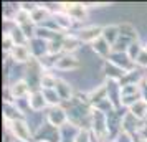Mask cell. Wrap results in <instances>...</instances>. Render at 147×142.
Returning <instances> with one entry per match:
<instances>
[{"instance_id": "cell-1", "label": "cell", "mask_w": 147, "mask_h": 142, "mask_svg": "<svg viewBox=\"0 0 147 142\" xmlns=\"http://www.w3.org/2000/svg\"><path fill=\"white\" fill-rule=\"evenodd\" d=\"M12 131H13L15 137L22 142H28L30 141V129L23 121H12Z\"/></svg>"}, {"instance_id": "cell-2", "label": "cell", "mask_w": 147, "mask_h": 142, "mask_svg": "<svg viewBox=\"0 0 147 142\" xmlns=\"http://www.w3.org/2000/svg\"><path fill=\"white\" fill-rule=\"evenodd\" d=\"M99 35H102V30L99 27H89L81 32L80 38L83 41H96V40H99Z\"/></svg>"}, {"instance_id": "cell-3", "label": "cell", "mask_w": 147, "mask_h": 142, "mask_svg": "<svg viewBox=\"0 0 147 142\" xmlns=\"http://www.w3.org/2000/svg\"><path fill=\"white\" fill-rule=\"evenodd\" d=\"M30 108L32 109H41L45 104H47V101H45V96H43V93H40V91H36V93H33V94L30 96Z\"/></svg>"}, {"instance_id": "cell-4", "label": "cell", "mask_w": 147, "mask_h": 142, "mask_svg": "<svg viewBox=\"0 0 147 142\" xmlns=\"http://www.w3.org/2000/svg\"><path fill=\"white\" fill-rule=\"evenodd\" d=\"M12 56H13L17 61H27V58H28V50L23 46V45H13Z\"/></svg>"}, {"instance_id": "cell-5", "label": "cell", "mask_w": 147, "mask_h": 142, "mask_svg": "<svg viewBox=\"0 0 147 142\" xmlns=\"http://www.w3.org/2000/svg\"><path fill=\"white\" fill-rule=\"evenodd\" d=\"M102 38H104V40H106L107 43H109V45H111V43H114V41L119 38L117 28L113 27V25H111V27H106L104 30H102Z\"/></svg>"}, {"instance_id": "cell-6", "label": "cell", "mask_w": 147, "mask_h": 142, "mask_svg": "<svg viewBox=\"0 0 147 142\" xmlns=\"http://www.w3.org/2000/svg\"><path fill=\"white\" fill-rule=\"evenodd\" d=\"M48 117H50V121H51L53 126H60V124H63L65 119H66L65 111H61V109H51V112H50Z\"/></svg>"}, {"instance_id": "cell-7", "label": "cell", "mask_w": 147, "mask_h": 142, "mask_svg": "<svg viewBox=\"0 0 147 142\" xmlns=\"http://www.w3.org/2000/svg\"><path fill=\"white\" fill-rule=\"evenodd\" d=\"M147 112V104L146 101H137L136 104H132V108H131V114L134 117H144Z\"/></svg>"}, {"instance_id": "cell-8", "label": "cell", "mask_w": 147, "mask_h": 142, "mask_svg": "<svg viewBox=\"0 0 147 142\" xmlns=\"http://www.w3.org/2000/svg\"><path fill=\"white\" fill-rule=\"evenodd\" d=\"M94 51H98L99 55H107L109 53V43H107L104 38L96 40L94 41Z\"/></svg>"}, {"instance_id": "cell-9", "label": "cell", "mask_w": 147, "mask_h": 142, "mask_svg": "<svg viewBox=\"0 0 147 142\" xmlns=\"http://www.w3.org/2000/svg\"><path fill=\"white\" fill-rule=\"evenodd\" d=\"M12 91H13V94L17 96V98H22V96H25L28 93V86H27V83H17L13 88H12Z\"/></svg>"}, {"instance_id": "cell-10", "label": "cell", "mask_w": 147, "mask_h": 142, "mask_svg": "<svg viewBox=\"0 0 147 142\" xmlns=\"http://www.w3.org/2000/svg\"><path fill=\"white\" fill-rule=\"evenodd\" d=\"M47 17H48V12L41 7H36L33 12H32V20L33 22H41V20H45Z\"/></svg>"}, {"instance_id": "cell-11", "label": "cell", "mask_w": 147, "mask_h": 142, "mask_svg": "<svg viewBox=\"0 0 147 142\" xmlns=\"http://www.w3.org/2000/svg\"><path fill=\"white\" fill-rule=\"evenodd\" d=\"M43 96H45V99H48V102H51V104H58L60 102V94L53 91V89H45L43 91Z\"/></svg>"}, {"instance_id": "cell-12", "label": "cell", "mask_w": 147, "mask_h": 142, "mask_svg": "<svg viewBox=\"0 0 147 142\" xmlns=\"http://www.w3.org/2000/svg\"><path fill=\"white\" fill-rule=\"evenodd\" d=\"M56 66L61 68V69H66V68L76 66V61H74V58H71V56H65V58H61V60L56 63Z\"/></svg>"}, {"instance_id": "cell-13", "label": "cell", "mask_w": 147, "mask_h": 142, "mask_svg": "<svg viewBox=\"0 0 147 142\" xmlns=\"http://www.w3.org/2000/svg\"><path fill=\"white\" fill-rule=\"evenodd\" d=\"M144 50L140 48L139 43H132V45H129V58L131 60H137L139 58V55L142 53Z\"/></svg>"}, {"instance_id": "cell-14", "label": "cell", "mask_w": 147, "mask_h": 142, "mask_svg": "<svg viewBox=\"0 0 147 142\" xmlns=\"http://www.w3.org/2000/svg\"><path fill=\"white\" fill-rule=\"evenodd\" d=\"M63 48H65L66 51H74V50L78 48V41H76V38H74V36L66 38V40L63 41Z\"/></svg>"}, {"instance_id": "cell-15", "label": "cell", "mask_w": 147, "mask_h": 142, "mask_svg": "<svg viewBox=\"0 0 147 142\" xmlns=\"http://www.w3.org/2000/svg\"><path fill=\"white\" fill-rule=\"evenodd\" d=\"M56 89L61 93L63 98H69V96H71V89H69V86H66L65 83H58V84H56ZM61 96H60V98H61Z\"/></svg>"}, {"instance_id": "cell-16", "label": "cell", "mask_w": 147, "mask_h": 142, "mask_svg": "<svg viewBox=\"0 0 147 142\" xmlns=\"http://www.w3.org/2000/svg\"><path fill=\"white\" fill-rule=\"evenodd\" d=\"M56 23L60 27H69V17H65V15H56Z\"/></svg>"}, {"instance_id": "cell-17", "label": "cell", "mask_w": 147, "mask_h": 142, "mask_svg": "<svg viewBox=\"0 0 147 142\" xmlns=\"http://www.w3.org/2000/svg\"><path fill=\"white\" fill-rule=\"evenodd\" d=\"M136 61L139 63L140 66H147V51H146V50H144V51L139 55V58H137Z\"/></svg>"}, {"instance_id": "cell-18", "label": "cell", "mask_w": 147, "mask_h": 142, "mask_svg": "<svg viewBox=\"0 0 147 142\" xmlns=\"http://www.w3.org/2000/svg\"><path fill=\"white\" fill-rule=\"evenodd\" d=\"M76 142H89V141H88L86 134H80L78 135V139H76Z\"/></svg>"}, {"instance_id": "cell-19", "label": "cell", "mask_w": 147, "mask_h": 142, "mask_svg": "<svg viewBox=\"0 0 147 142\" xmlns=\"http://www.w3.org/2000/svg\"><path fill=\"white\" fill-rule=\"evenodd\" d=\"M146 51H147V46H146Z\"/></svg>"}, {"instance_id": "cell-20", "label": "cell", "mask_w": 147, "mask_h": 142, "mask_svg": "<svg viewBox=\"0 0 147 142\" xmlns=\"http://www.w3.org/2000/svg\"><path fill=\"white\" fill-rule=\"evenodd\" d=\"M146 79H147V76H146Z\"/></svg>"}]
</instances>
